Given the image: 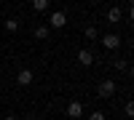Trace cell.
Returning a JSON list of instances; mask_svg holds the SVG:
<instances>
[{
  "instance_id": "obj_1",
  "label": "cell",
  "mask_w": 134,
  "mask_h": 120,
  "mask_svg": "<svg viewBox=\"0 0 134 120\" xmlns=\"http://www.w3.org/2000/svg\"><path fill=\"white\" fill-rule=\"evenodd\" d=\"M97 93L102 96V99H110V96L115 93V83H113V80H102V83H99V88H97Z\"/></svg>"
},
{
  "instance_id": "obj_6",
  "label": "cell",
  "mask_w": 134,
  "mask_h": 120,
  "mask_svg": "<svg viewBox=\"0 0 134 120\" xmlns=\"http://www.w3.org/2000/svg\"><path fill=\"white\" fill-rule=\"evenodd\" d=\"M16 83H19V85H30V83H32V70H21L19 78H16Z\"/></svg>"
},
{
  "instance_id": "obj_11",
  "label": "cell",
  "mask_w": 134,
  "mask_h": 120,
  "mask_svg": "<svg viewBox=\"0 0 134 120\" xmlns=\"http://www.w3.org/2000/svg\"><path fill=\"white\" fill-rule=\"evenodd\" d=\"M86 37H88V40H94V37H97V29H94V27H88V29H86Z\"/></svg>"
},
{
  "instance_id": "obj_13",
  "label": "cell",
  "mask_w": 134,
  "mask_h": 120,
  "mask_svg": "<svg viewBox=\"0 0 134 120\" xmlns=\"http://www.w3.org/2000/svg\"><path fill=\"white\" fill-rule=\"evenodd\" d=\"M126 115H129V117L134 115V104H131V102H126Z\"/></svg>"
},
{
  "instance_id": "obj_7",
  "label": "cell",
  "mask_w": 134,
  "mask_h": 120,
  "mask_svg": "<svg viewBox=\"0 0 134 120\" xmlns=\"http://www.w3.org/2000/svg\"><path fill=\"white\" fill-rule=\"evenodd\" d=\"M121 19H124V14H121V8H110V11H107V21H110V24H118Z\"/></svg>"
},
{
  "instance_id": "obj_14",
  "label": "cell",
  "mask_w": 134,
  "mask_h": 120,
  "mask_svg": "<svg viewBox=\"0 0 134 120\" xmlns=\"http://www.w3.org/2000/svg\"><path fill=\"white\" fill-rule=\"evenodd\" d=\"M5 120H16V117H14V115H8V117H5Z\"/></svg>"
},
{
  "instance_id": "obj_9",
  "label": "cell",
  "mask_w": 134,
  "mask_h": 120,
  "mask_svg": "<svg viewBox=\"0 0 134 120\" xmlns=\"http://www.w3.org/2000/svg\"><path fill=\"white\" fill-rule=\"evenodd\" d=\"M5 29H8V32H16V29H19V21H16V19H5Z\"/></svg>"
},
{
  "instance_id": "obj_5",
  "label": "cell",
  "mask_w": 134,
  "mask_h": 120,
  "mask_svg": "<svg viewBox=\"0 0 134 120\" xmlns=\"http://www.w3.org/2000/svg\"><path fill=\"white\" fill-rule=\"evenodd\" d=\"M78 64H83V67H88V64H94V53L91 51H78Z\"/></svg>"
},
{
  "instance_id": "obj_10",
  "label": "cell",
  "mask_w": 134,
  "mask_h": 120,
  "mask_svg": "<svg viewBox=\"0 0 134 120\" xmlns=\"http://www.w3.org/2000/svg\"><path fill=\"white\" fill-rule=\"evenodd\" d=\"M35 37H38V40H46V37H48V27H38V29H35Z\"/></svg>"
},
{
  "instance_id": "obj_2",
  "label": "cell",
  "mask_w": 134,
  "mask_h": 120,
  "mask_svg": "<svg viewBox=\"0 0 134 120\" xmlns=\"http://www.w3.org/2000/svg\"><path fill=\"white\" fill-rule=\"evenodd\" d=\"M102 46H105L107 51H115V48L121 46V37L115 35V32H110V35H105V37H102Z\"/></svg>"
},
{
  "instance_id": "obj_3",
  "label": "cell",
  "mask_w": 134,
  "mask_h": 120,
  "mask_svg": "<svg viewBox=\"0 0 134 120\" xmlns=\"http://www.w3.org/2000/svg\"><path fill=\"white\" fill-rule=\"evenodd\" d=\"M48 24H51V27H57V29H59V27H64V24H67L64 11H54V14H51V19H48Z\"/></svg>"
},
{
  "instance_id": "obj_16",
  "label": "cell",
  "mask_w": 134,
  "mask_h": 120,
  "mask_svg": "<svg viewBox=\"0 0 134 120\" xmlns=\"http://www.w3.org/2000/svg\"><path fill=\"white\" fill-rule=\"evenodd\" d=\"M70 120H75V117H70Z\"/></svg>"
},
{
  "instance_id": "obj_15",
  "label": "cell",
  "mask_w": 134,
  "mask_h": 120,
  "mask_svg": "<svg viewBox=\"0 0 134 120\" xmlns=\"http://www.w3.org/2000/svg\"><path fill=\"white\" fill-rule=\"evenodd\" d=\"M91 3H97V0H91Z\"/></svg>"
},
{
  "instance_id": "obj_4",
  "label": "cell",
  "mask_w": 134,
  "mask_h": 120,
  "mask_svg": "<svg viewBox=\"0 0 134 120\" xmlns=\"http://www.w3.org/2000/svg\"><path fill=\"white\" fill-rule=\"evenodd\" d=\"M67 115L78 120V117L83 115V104H81V102H70V104H67Z\"/></svg>"
},
{
  "instance_id": "obj_12",
  "label": "cell",
  "mask_w": 134,
  "mask_h": 120,
  "mask_svg": "<svg viewBox=\"0 0 134 120\" xmlns=\"http://www.w3.org/2000/svg\"><path fill=\"white\" fill-rule=\"evenodd\" d=\"M88 120H105V115H102V112H91V115H88Z\"/></svg>"
},
{
  "instance_id": "obj_8",
  "label": "cell",
  "mask_w": 134,
  "mask_h": 120,
  "mask_svg": "<svg viewBox=\"0 0 134 120\" xmlns=\"http://www.w3.org/2000/svg\"><path fill=\"white\" fill-rule=\"evenodd\" d=\"M46 8H48V0H32V11L40 14V11H46Z\"/></svg>"
}]
</instances>
